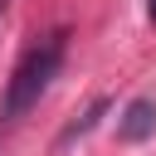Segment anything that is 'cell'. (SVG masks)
Instances as JSON below:
<instances>
[{"label":"cell","mask_w":156,"mask_h":156,"mask_svg":"<svg viewBox=\"0 0 156 156\" xmlns=\"http://www.w3.org/2000/svg\"><path fill=\"white\" fill-rule=\"evenodd\" d=\"M107 107H112V102H107V98H93V102H88V107H83V117H73V122H68V127H63V132H58V146H68V141H78V136H88V132H93V127H98V117H102V112H107Z\"/></svg>","instance_id":"cell-3"},{"label":"cell","mask_w":156,"mask_h":156,"mask_svg":"<svg viewBox=\"0 0 156 156\" xmlns=\"http://www.w3.org/2000/svg\"><path fill=\"white\" fill-rule=\"evenodd\" d=\"M0 15H5V0H0Z\"/></svg>","instance_id":"cell-5"},{"label":"cell","mask_w":156,"mask_h":156,"mask_svg":"<svg viewBox=\"0 0 156 156\" xmlns=\"http://www.w3.org/2000/svg\"><path fill=\"white\" fill-rule=\"evenodd\" d=\"M63 49H68V29H49L44 39H34V44L20 54V63H15V73H10V83H5V102H0V122H5V127H15V122L44 98V88L54 83V73H58V63H63Z\"/></svg>","instance_id":"cell-1"},{"label":"cell","mask_w":156,"mask_h":156,"mask_svg":"<svg viewBox=\"0 0 156 156\" xmlns=\"http://www.w3.org/2000/svg\"><path fill=\"white\" fill-rule=\"evenodd\" d=\"M156 132V98H136L127 102L122 122H117V141H146Z\"/></svg>","instance_id":"cell-2"},{"label":"cell","mask_w":156,"mask_h":156,"mask_svg":"<svg viewBox=\"0 0 156 156\" xmlns=\"http://www.w3.org/2000/svg\"><path fill=\"white\" fill-rule=\"evenodd\" d=\"M146 10H151V20H156V0H146Z\"/></svg>","instance_id":"cell-4"}]
</instances>
